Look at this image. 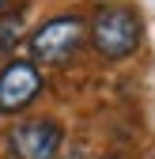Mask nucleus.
I'll use <instances>...</instances> for the list:
<instances>
[{
  "instance_id": "f257e3e1",
  "label": "nucleus",
  "mask_w": 155,
  "mask_h": 159,
  "mask_svg": "<svg viewBox=\"0 0 155 159\" xmlns=\"http://www.w3.org/2000/svg\"><path fill=\"white\" fill-rule=\"evenodd\" d=\"M91 42L106 61H121L140 46V15L121 4L99 8L91 19Z\"/></svg>"
},
{
  "instance_id": "f03ea898",
  "label": "nucleus",
  "mask_w": 155,
  "mask_h": 159,
  "mask_svg": "<svg viewBox=\"0 0 155 159\" xmlns=\"http://www.w3.org/2000/svg\"><path fill=\"white\" fill-rule=\"evenodd\" d=\"M83 19H76V15H57L49 19V23H42L34 34H30V57L38 65H53V68H61L68 65L76 53H80L83 46Z\"/></svg>"
},
{
  "instance_id": "7ed1b4c3",
  "label": "nucleus",
  "mask_w": 155,
  "mask_h": 159,
  "mask_svg": "<svg viewBox=\"0 0 155 159\" xmlns=\"http://www.w3.org/2000/svg\"><path fill=\"white\" fill-rule=\"evenodd\" d=\"M61 148V125L49 117H30L8 129V152L15 159H53Z\"/></svg>"
},
{
  "instance_id": "20e7f679",
  "label": "nucleus",
  "mask_w": 155,
  "mask_h": 159,
  "mask_svg": "<svg viewBox=\"0 0 155 159\" xmlns=\"http://www.w3.org/2000/svg\"><path fill=\"white\" fill-rule=\"evenodd\" d=\"M38 91H42V76H38L34 65H27V61L8 65L0 72V114H15V110L30 106Z\"/></svg>"
},
{
  "instance_id": "39448f33",
  "label": "nucleus",
  "mask_w": 155,
  "mask_h": 159,
  "mask_svg": "<svg viewBox=\"0 0 155 159\" xmlns=\"http://www.w3.org/2000/svg\"><path fill=\"white\" fill-rule=\"evenodd\" d=\"M19 38H23V8L15 11H4L0 15V53H8L19 46Z\"/></svg>"
},
{
  "instance_id": "423d86ee",
  "label": "nucleus",
  "mask_w": 155,
  "mask_h": 159,
  "mask_svg": "<svg viewBox=\"0 0 155 159\" xmlns=\"http://www.w3.org/2000/svg\"><path fill=\"white\" fill-rule=\"evenodd\" d=\"M4 4H8V0H0V8H4Z\"/></svg>"
}]
</instances>
